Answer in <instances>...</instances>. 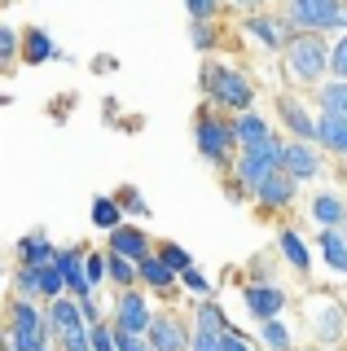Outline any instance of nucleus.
I'll return each instance as SVG.
<instances>
[{
  "label": "nucleus",
  "instance_id": "f257e3e1",
  "mask_svg": "<svg viewBox=\"0 0 347 351\" xmlns=\"http://www.w3.org/2000/svg\"><path fill=\"white\" fill-rule=\"evenodd\" d=\"M330 49L334 44L321 36V31H295V40L286 44V75H290V84H299V88H317L330 80Z\"/></svg>",
  "mask_w": 347,
  "mask_h": 351
},
{
  "label": "nucleus",
  "instance_id": "f03ea898",
  "mask_svg": "<svg viewBox=\"0 0 347 351\" xmlns=\"http://www.w3.org/2000/svg\"><path fill=\"white\" fill-rule=\"evenodd\" d=\"M202 93L220 106V114H251L255 110V84L246 80V71H237L229 62H211L202 71Z\"/></svg>",
  "mask_w": 347,
  "mask_h": 351
},
{
  "label": "nucleus",
  "instance_id": "7ed1b4c3",
  "mask_svg": "<svg viewBox=\"0 0 347 351\" xmlns=\"http://www.w3.org/2000/svg\"><path fill=\"white\" fill-rule=\"evenodd\" d=\"M303 334L317 347H339L347 338V307L334 294H303Z\"/></svg>",
  "mask_w": 347,
  "mask_h": 351
},
{
  "label": "nucleus",
  "instance_id": "20e7f679",
  "mask_svg": "<svg viewBox=\"0 0 347 351\" xmlns=\"http://www.w3.org/2000/svg\"><path fill=\"white\" fill-rule=\"evenodd\" d=\"M53 343L49 338V303L31 299H9V325H5V347L14 351H36Z\"/></svg>",
  "mask_w": 347,
  "mask_h": 351
},
{
  "label": "nucleus",
  "instance_id": "39448f33",
  "mask_svg": "<svg viewBox=\"0 0 347 351\" xmlns=\"http://www.w3.org/2000/svg\"><path fill=\"white\" fill-rule=\"evenodd\" d=\"M281 154H286V141L277 136H268V141H259V145H246V149H237V162H233V171H229V180H237L246 193L255 197V189L268 180L273 171H281Z\"/></svg>",
  "mask_w": 347,
  "mask_h": 351
},
{
  "label": "nucleus",
  "instance_id": "423d86ee",
  "mask_svg": "<svg viewBox=\"0 0 347 351\" xmlns=\"http://www.w3.org/2000/svg\"><path fill=\"white\" fill-rule=\"evenodd\" d=\"M193 141H198V154L207 162H215V167H224V171H233V162H237V136H233V119H224V114H211V110H202L198 119H193Z\"/></svg>",
  "mask_w": 347,
  "mask_h": 351
},
{
  "label": "nucleus",
  "instance_id": "0eeeda50",
  "mask_svg": "<svg viewBox=\"0 0 347 351\" xmlns=\"http://www.w3.org/2000/svg\"><path fill=\"white\" fill-rule=\"evenodd\" d=\"M281 18L295 31H347V0H286Z\"/></svg>",
  "mask_w": 347,
  "mask_h": 351
},
{
  "label": "nucleus",
  "instance_id": "6e6552de",
  "mask_svg": "<svg viewBox=\"0 0 347 351\" xmlns=\"http://www.w3.org/2000/svg\"><path fill=\"white\" fill-rule=\"evenodd\" d=\"M154 303H149V290L145 285H132V290H119L115 303H110V321L119 329H132V334H149L154 325Z\"/></svg>",
  "mask_w": 347,
  "mask_h": 351
},
{
  "label": "nucleus",
  "instance_id": "1a4fd4ad",
  "mask_svg": "<svg viewBox=\"0 0 347 351\" xmlns=\"http://www.w3.org/2000/svg\"><path fill=\"white\" fill-rule=\"evenodd\" d=\"M281 171L295 176L299 184H317L325 176V149L312 145V141H286V154H281Z\"/></svg>",
  "mask_w": 347,
  "mask_h": 351
},
{
  "label": "nucleus",
  "instance_id": "9d476101",
  "mask_svg": "<svg viewBox=\"0 0 347 351\" xmlns=\"http://www.w3.org/2000/svg\"><path fill=\"white\" fill-rule=\"evenodd\" d=\"M242 303H246V316H251L255 325H264V321H277V316L286 312L290 294L281 290V285H273V281H246L242 285Z\"/></svg>",
  "mask_w": 347,
  "mask_h": 351
},
{
  "label": "nucleus",
  "instance_id": "9b49d317",
  "mask_svg": "<svg viewBox=\"0 0 347 351\" xmlns=\"http://www.w3.org/2000/svg\"><path fill=\"white\" fill-rule=\"evenodd\" d=\"M145 338H149V351H189L193 347V321H185V316H176L167 307V312L154 316Z\"/></svg>",
  "mask_w": 347,
  "mask_h": 351
},
{
  "label": "nucleus",
  "instance_id": "f8f14e48",
  "mask_svg": "<svg viewBox=\"0 0 347 351\" xmlns=\"http://www.w3.org/2000/svg\"><path fill=\"white\" fill-rule=\"evenodd\" d=\"M277 123L290 132L295 141H312L317 145V114L308 110V101L295 93H277Z\"/></svg>",
  "mask_w": 347,
  "mask_h": 351
},
{
  "label": "nucleus",
  "instance_id": "ddd939ff",
  "mask_svg": "<svg viewBox=\"0 0 347 351\" xmlns=\"http://www.w3.org/2000/svg\"><path fill=\"white\" fill-rule=\"evenodd\" d=\"M106 250H110V255L132 259V263H145V259L158 250V241L149 237L141 224H119L115 233H106Z\"/></svg>",
  "mask_w": 347,
  "mask_h": 351
},
{
  "label": "nucleus",
  "instance_id": "4468645a",
  "mask_svg": "<svg viewBox=\"0 0 347 351\" xmlns=\"http://www.w3.org/2000/svg\"><path fill=\"white\" fill-rule=\"evenodd\" d=\"M84 259H88V246H84V241L58 250V268H62V277H67L71 299H93V294H97L88 285V268H84Z\"/></svg>",
  "mask_w": 347,
  "mask_h": 351
},
{
  "label": "nucleus",
  "instance_id": "2eb2a0df",
  "mask_svg": "<svg viewBox=\"0 0 347 351\" xmlns=\"http://www.w3.org/2000/svg\"><path fill=\"white\" fill-rule=\"evenodd\" d=\"M246 36H255L264 49L286 53V44L295 40V27H290L281 14H251V18H246Z\"/></svg>",
  "mask_w": 347,
  "mask_h": 351
},
{
  "label": "nucleus",
  "instance_id": "dca6fc26",
  "mask_svg": "<svg viewBox=\"0 0 347 351\" xmlns=\"http://www.w3.org/2000/svg\"><path fill=\"white\" fill-rule=\"evenodd\" d=\"M308 219L317 228H347V197L334 189H317L308 197Z\"/></svg>",
  "mask_w": 347,
  "mask_h": 351
},
{
  "label": "nucleus",
  "instance_id": "f3484780",
  "mask_svg": "<svg viewBox=\"0 0 347 351\" xmlns=\"http://www.w3.org/2000/svg\"><path fill=\"white\" fill-rule=\"evenodd\" d=\"M295 193H299V180H295V176L273 171V176H268V180L255 189V206H259V211H286V206L295 202Z\"/></svg>",
  "mask_w": 347,
  "mask_h": 351
},
{
  "label": "nucleus",
  "instance_id": "a211bd4d",
  "mask_svg": "<svg viewBox=\"0 0 347 351\" xmlns=\"http://www.w3.org/2000/svg\"><path fill=\"white\" fill-rule=\"evenodd\" d=\"M80 325H88L84 321V303L80 299H58V303H49V338L58 343L62 334H71V329H80Z\"/></svg>",
  "mask_w": 347,
  "mask_h": 351
},
{
  "label": "nucleus",
  "instance_id": "6ab92c4d",
  "mask_svg": "<svg viewBox=\"0 0 347 351\" xmlns=\"http://www.w3.org/2000/svg\"><path fill=\"white\" fill-rule=\"evenodd\" d=\"M277 255L286 259L290 268L299 272V277H308V272H312V250H308V241L299 237V228H290V224H286V228L277 233Z\"/></svg>",
  "mask_w": 347,
  "mask_h": 351
},
{
  "label": "nucleus",
  "instance_id": "aec40b11",
  "mask_svg": "<svg viewBox=\"0 0 347 351\" xmlns=\"http://www.w3.org/2000/svg\"><path fill=\"white\" fill-rule=\"evenodd\" d=\"M317 145L325 154L347 162V119H334V114H317Z\"/></svg>",
  "mask_w": 347,
  "mask_h": 351
},
{
  "label": "nucleus",
  "instance_id": "412c9836",
  "mask_svg": "<svg viewBox=\"0 0 347 351\" xmlns=\"http://www.w3.org/2000/svg\"><path fill=\"white\" fill-rule=\"evenodd\" d=\"M62 246H53L45 228H36V233H27L23 241H18V263H31V268H45V263L58 259Z\"/></svg>",
  "mask_w": 347,
  "mask_h": 351
},
{
  "label": "nucleus",
  "instance_id": "4be33fe9",
  "mask_svg": "<svg viewBox=\"0 0 347 351\" xmlns=\"http://www.w3.org/2000/svg\"><path fill=\"white\" fill-rule=\"evenodd\" d=\"M180 281V272L171 268V263H163L158 255H149L145 263H141V285H145L149 294H171Z\"/></svg>",
  "mask_w": 347,
  "mask_h": 351
},
{
  "label": "nucleus",
  "instance_id": "5701e85b",
  "mask_svg": "<svg viewBox=\"0 0 347 351\" xmlns=\"http://www.w3.org/2000/svg\"><path fill=\"white\" fill-rule=\"evenodd\" d=\"M49 58H67V53L53 44L49 31H45V27L23 31V62H27V66H40V62H49Z\"/></svg>",
  "mask_w": 347,
  "mask_h": 351
},
{
  "label": "nucleus",
  "instance_id": "b1692460",
  "mask_svg": "<svg viewBox=\"0 0 347 351\" xmlns=\"http://www.w3.org/2000/svg\"><path fill=\"white\" fill-rule=\"evenodd\" d=\"M317 246H321V259L339 277H347V233L343 228H317Z\"/></svg>",
  "mask_w": 347,
  "mask_h": 351
},
{
  "label": "nucleus",
  "instance_id": "393cba45",
  "mask_svg": "<svg viewBox=\"0 0 347 351\" xmlns=\"http://www.w3.org/2000/svg\"><path fill=\"white\" fill-rule=\"evenodd\" d=\"M193 329H198V334H229L237 325L224 316V307L215 299H198V307H193Z\"/></svg>",
  "mask_w": 347,
  "mask_h": 351
},
{
  "label": "nucleus",
  "instance_id": "a878e982",
  "mask_svg": "<svg viewBox=\"0 0 347 351\" xmlns=\"http://www.w3.org/2000/svg\"><path fill=\"white\" fill-rule=\"evenodd\" d=\"M233 136H237V145H259V141H268L273 136V128H268V119L259 114V110H251V114H237L233 119Z\"/></svg>",
  "mask_w": 347,
  "mask_h": 351
},
{
  "label": "nucleus",
  "instance_id": "bb28decb",
  "mask_svg": "<svg viewBox=\"0 0 347 351\" xmlns=\"http://www.w3.org/2000/svg\"><path fill=\"white\" fill-rule=\"evenodd\" d=\"M317 114L347 119V80H325L317 88Z\"/></svg>",
  "mask_w": 347,
  "mask_h": 351
},
{
  "label": "nucleus",
  "instance_id": "cd10ccee",
  "mask_svg": "<svg viewBox=\"0 0 347 351\" xmlns=\"http://www.w3.org/2000/svg\"><path fill=\"white\" fill-rule=\"evenodd\" d=\"M259 347H264V351H299V347H295V329L281 321V316H277V321H264V325H259Z\"/></svg>",
  "mask_w": 347,
  "mask_h": 351
},
{
  "label": "nucleus",
  "instance_id": "c85d7f7f",
  "mask_svg": "<svg viewBox=\"0 0 347 351\" xmlns=\"http://www.w3.org/2000/svg\"><path fill=\"white\" fill-rule=\"evenodd\" d=\"M123 202H119V197H106V193H97L93 197V224L97 228H106V233H115L119 224H123Z\"/></svg>",
  "mask_w": 347,
  "mask_h": 351
},
{
  "label": "nucleus",
  "instance_id": "c756f323",
  "mask_svg": "<svg viewBox=\"0 0 347 351\" xmlns=\"http://www.w3.org/2000/svg\"><path fill=\"white\" fill-rule=\"evenodd\" d=\"M14 299L45 303V294H40V272L27 268V263H18V268H14Z\"/></svg>",
  "mask_w": 347,
  "mask_h": 351
},
{
  "label": "nucleus",
  "instance_id": "7c9ffc66",
  "mask_svg": "<svg viewBox=\"0 0 347 351\" xmlns=\"http://www.w3.org/2000/svg\"><path fill=\"white\" fill-rule=\"evenodd\" d=\"M154 255H158L163 263H171L176 272H189V268H193V255H189L185 246H176V241H158V250H154Z\"/></svg>",
  "mask_w": 347,
  "mask_h": 351
},
{
  "label": "nucleus",
  "instance_id": "2f4dec72",
  "mask_svg": "<svg viewBox=\"0 0 347 351\" xmlns=\"http://www.w3.org/2000/svg\"><path fill=\"white\" fill-rule=\"evenodd\" d=\"M53 347L58 351H93V325H80V329H71V334H62Z\"/></svg>",
  "mask_w": 347,
  "mask_h": 351
},
{
  "label": "nucleus",
  "instance_id": "473e14b6",
  "mask_svg": "<svg viewBox=\"0 0 347 351\" xmlns=\"http://www.w3.org/2000/svg\"><path fill=\"white\" fill-rule=\"evenodd\" d=\"M18 53H23V36H18L14 27H0V62L14 66V62H18Z\"/></svg>",
  "mask_w": 347,
  "mask_h": 351
},
{
  "label": "nucleus",
  "instance_id": "72a5a7b5",
  "mask_svg": "<svg viewBox=\"0 0 347 351\" xmlns=\"http://www.w3.org/2000/svg\"><path fill=\"white\" fill-rule=\"evenodd\" d=\"M330 80H347V36H339L330 49Z\"/></svg>",
  "mask_w": 347,
  "mask_h": 351
},
{
  "label": "nucleus",
  "instance_id": "f704fd0d",
  "mask_svg": "<svg viewBox=\"0 0 347 351\" xmlns=\"http://www.w3.org/2000/svg\"><path fill=\"white\" fill-rule=\"evenodd\" d=\"M115 197H119V202H123V211H128V215H141V219L149 215V202H145V197H141L136 189H128V184H123V189H119Z\"/></svg>",
  "mask_w": 347,
  "mask_h": 351
},
{
  "label": "nucleus",
  "instance_id": "c9c22d12",
  "mask_svg": "<svg viewBox=\"0 0 347 351\" xmlns=\"http://www.w3.org/2000/svg\"><path fill=\"white\" fill-rule=\"evenodd\" d=\"M180 285H185L189 294H198V299H211V281L202 277L198 268H189V272H180Z\"/></svg>",
  "mask_w": 347,
  "mask_h": 351
},
{
  "label": "nucleus",
  "instance_id": "e433bc0d",
  "mask_svg": "<svg viewBox=\"0 0 347 351\" xmlns=\"http://www.w3.org/2000/svg\"><path fill=\"white\" fill-rule=\"evenodd\" d=\"M93 351H119L115 325H110V321H106V325H93Z\"/></svg>",
  "mask_w": 347,
  "mask_h": 351
},
{
  "label": "nucleus",
  "instance_id": "4c0bfd02",
  "mask_svg": "<svg viewBox=\"0 0 347 351\" xmlns=\"http://www.w3.org/2000/svg\"><path fill=\"white\" fill-rule=\"evenodd\" d=\"M224 351H255V338H246L242 329H229L224 334Z\"/></svg>",
  "mask_w": 347,
  "mask_h": 351
},
{
  "label": "nucleus",
  "instance_id": "58836bf2",
  "mask_svg": "<svg viewBox=\"0 0 347 351\" xmlns=\"http://www.w3.org/2000/svg\"><path fill=\"white\" fill-rule=\"evenodd\" d=\"M215 44V36H211V22H193V49L198 53H207Z\"/></svg>",
  "mask_w": 347,
  "mask_h": 351
},
{
  "label": "nucleus",
  "instance_id": "ea45409f",
  "mask_svg": "<svg viewBox=\"0 0 347 351\" xmlns=\"http://www.w3.org/2000/svg\"><path fill=\"white\" fill-rule=\"evenodd\" d=\"M185 5H189L193 22H211V14H215V0H185Z\"/></svg>",
  "mask_w": 347,
  "mask_h": 351
},
{
  "label": "nucleus",
  "instance_id": "a19ab883",
  "mask_svg": "<svg viewBox=\"0 0 347 351\" xmlns=\"http://www.w3.org/2000/svg\"><path fill=\"white\" fill-rule=\"evenodd\" d=\"M84 303V321H88V325H106V316H101V303H97V294H93V299H80Z\"/></svg>",
  "mask_w": 347,
  "mask_h": 351
},
{
  "label": "nucleus",
  "instance_id": "79ce46f5",
  "mask_svg": "<svg viewBox=\"0 0 347 351\" xmlns=\"http://www.w3.org/2000/svg\"><path fill=\"white\" fill-rule=\"evenodd\" d=\"M36 351H58V347H53V343H45V347H36Z\"/></svg>",
  "mask_w": 347,
  "mask_h": 351
},
{
  "label": "nucleus",
  "instance_id": "37998d69",
  "mask_svg": "<svg viewBox=\"0 0 347 351\" xmlns=\"http://www.w3.org/2000/svg\"><path fill=\"white\" fill-rule=\"evenodd\" d=\"M5 351H14V347H5Z\"/></svg>",
  "mask_w": 347,
  "mask_h": 351
},
{
  "label": "nucleus",
  "instance_id": "c03bdc74",
  "mask_svg": "<svg viewBox=\"0 0 347 351\" xmlns=\"http://www.w3.org/2000/svg\"><path fill=\"white\" fill-rule=\"evenodd\" d=\"M343 233H347V228H343Z\"/></svg>",
  "mask_w": 347,
  "mask_h": 351
}]
</instances>
